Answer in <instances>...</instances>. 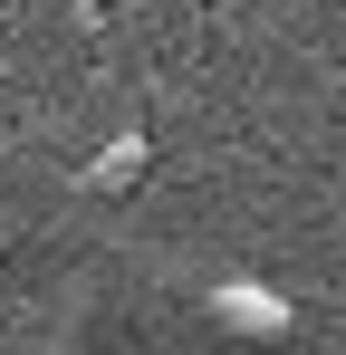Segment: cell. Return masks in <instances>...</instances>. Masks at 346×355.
<instances>
[{"mask_svg":"<svg viewBox=\"0 0 346 355\" xmlns=\"http://www.w3.org/2000/svg\"><path fill=\"white\" fill-rule=\"evenodd\" d=\"M125 182H145V144H135V135L97 154V173H87V192H125Z\"/></svg>","mask_w":346,"mask_h":355,"instance_id":"6da1fadb","label":"cell"}]
</instances>
